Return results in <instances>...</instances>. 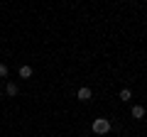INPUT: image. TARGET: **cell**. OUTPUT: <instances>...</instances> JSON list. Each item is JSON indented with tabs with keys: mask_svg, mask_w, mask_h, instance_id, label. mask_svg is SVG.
<instances>
[{
	"mask_svg": "<svg viewBox=\"0 0 147 137\" xmlns=\"http://www.w3.org/2000/svg\"><path fill=\"white\" fill-rule=\"evenodd\" d=\"M32 76V66H20V79H30Z\"/></svg>",
	"mask_w": 147,
	"mask_h": 137,
	"instance_id": "4",
	"label": "cell"
},
{
	"mask_svg": "<svg viewBox=\"0 0 147 137\" xmlns=\"http://www.w3.org/2000/svg\"><path fill=\"white\" fill-rule=\"evenodd\" d=\"M120 98H123V100H130V98H132L130 88H123V91H120Z\"/></svg>",
	"mask_w": 147,
	"mask_h": 137,
	"instance_id": "6",
	"label": "cell"
},
{
	"mask_svg": "<svg viewBox=\"0 0 147 137\" xmlns=\"http://www.w3.org/2000/svg\"><path fill=\"white\" fill-rule=\"evenodd\" d=\"M5 91H7V95H17V86H15V83H7Z\"/></svg>",
	"mask_w": 147,
	"mask_h": 137,
	"instance_id": "5",
	"label": "cell"
},
{
	"mask_svg": "<svg viewBox=\"0 0 147 137\" xmlns=\"http://www.w3.org/2000/svg\"><path fill=\"white\" fill-rule=\"evenodd\" d=\"M91 95H93V93H91V88H86V86H84V88H79L76 98H79V100H84V103H86V100H91Z\"/></svg>",
	"mask_w": 147,
	"mask_h": 137,
	"instance_id": "2",
	"label": "cell"
},
{
	"mask_svg": "<svg viewBox=\"0 0 147 137\" xmlns=\"http://www.w3.org/2000/svg\"><path fill=\"white\" fill-rule=\"evenodd\" d=\"M93 132L96 135H108L110 132V122L105 120V118H96L93 120Z\"/></svg>",
	"mask_w": 147,
	"mask_h": 137,
	"instance_id": "1",
	"label": "cell"
},
{
	"mask_svg": "<svg viewBox=\"0 0 147 137\" xmlns=\"http://www.w3.org/2000/svg\"><path fill=\"white\" fill-rule=\"evenodd\" d=\"M0 76H7V66L5 64H0Z\"/></svg>",
	"mask_w": 147,
	"mask_h": 137,
	"instance_id": "7",
	"label": "cell"
},
{
	"mask_svg": "<svg viewBox=\"0 0 147 137\" xmlns=\"http://www.w3.org/2000/svg\"><path fill=\"white\" fill-rule=\"evenodd\" d=\"M132 118H135V120H142V118H145V108L135 105V108H132Z\"/></svg>",
	"mask_w": 147,
	"mask_h": 137,
	"instance_id": "3",
	"label": "cell"
}]
</instances>
